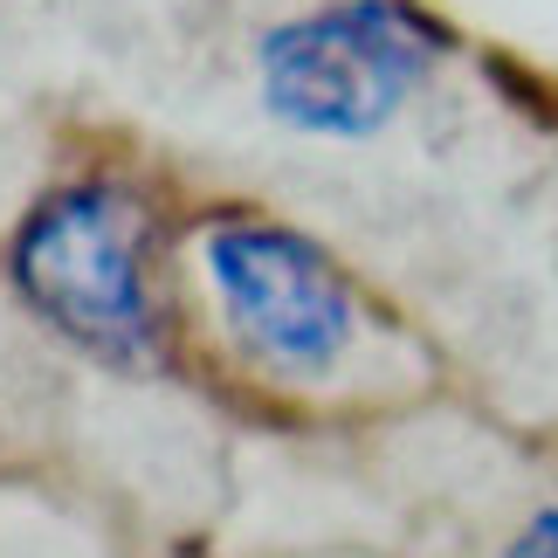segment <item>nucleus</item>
Masks as SVG:
<instances>
[{
	"label": "nucleus",
	"mask_w": 558,
	"mask_h": 558,
	"mask_svg": "<svg viewBox=\"0 0 558 558\" xmlns=\"http://www.w3.org/2000/svg\"><path fill=\"white\" fill-rule=\"evenodd\" d=\"M8 276L41 325L97 366H159V311L145 283V214L132 193L76 180L14 228Z\"/></svg>",
	"instance_id": "obj_1"
},
{
	"label": "nucleus",
	"mask_w": 558,
	"mask_h": 558,
	"mask_svg": "<svg viewBox=\"0 0 558 558\" xmlns=\"http://www.w3.org/2000/svg\"><path fill=\"white\" fill-rule=\"evenodd\" d=\"M441 70V35L400 0H331L276 21L255 49V90L304 138H373Z\"/></svg>",
	"instance_id": "obj_2"
},
{
	"label": "nucleus",
	"mask_w": 558,
	"mask_h": 558,
	"mask_svg": "<svg viewBox=\"0 0 558 558\" xmlns=\"http://www.w3.org/2000/svg\"><path fill=\"white\" fill-rule=\"evenodd\" d=\"M228 331L283 379H325L359 345V296L331 255L283 221H214L201 242Z\"/></svg>",
	"instance_id": "obj_3"
},
{
	"label": "nucleus",
	"mask_w": 558,
	"mask_h": 558,
	"mask_svg": "<svg viewBox=\"0 0 558 558\" xmlns=\"http://www.w3.org/2000/svg\"><path fill=\"white\" fill-rule=\"evenodd\" d=\"M504 558H558V504H551V510H538V518H531L518 538L504 545Z\"/></svg>",
	"instance_id": "obj_4"
}]
</instances>
